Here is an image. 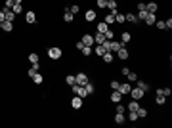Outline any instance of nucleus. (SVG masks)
<instances>
[{
    "label": "nucleus",
    "mask_w": 172,
    "mask_h": 128,
    "mask_svg": "<svg viewBox=\"0 0 172 128\" xmlns=\"http://www.w3.org/2000/svg\"><path fill=\"white\" fill-rule=\"evenodd\" d=\"M61 55H63V52H61V48H59V46H50V48H48V57H50V60H61Z\"/></svg>",
    "instance_id": "nucleus-1"
},
{
    "label": "nucleus",
    "mask_w": 172,
    "mask_h": 128,
    "mask_svg": "<svg viewBox=\"0 0 172 128\" xmlns=\"http://www.w3.org/2000/svg\"><path fill=\"white\" fill-rule=\"evenodd\" d=\"M121 46H122V44H121V42H117V40H105V42H103V48H105L107 52H113V54L119 50V48H121Z\"/></svg>",
    "instance_id": "nucleus-2"
},
{
    "label": "nucleus",
    "mask_w": 172,
    "mask_h": 128,
    "mask_svg": "<svg viewBox=\"0 0 172 128\" xmlns=\"http://www.w3.org/2000/svg\"><path fill=\"white\" fill-rule=\"evenodd\" d=\"M71 90L75 92V96L82 98V100H84V98L88 96V94H86V90H84V86H78V84H73V86H71Z\"/></svg>",
    "instance_id": "nucleus-3"
},
{
    "label": "nucleus",
    "mask_w": 172,
    "mask_h": 128,
    "mask_svg": "<svg viewBox=\"0 0 172 128\" xmlns=\"http://www.w3.org/2000/svg\"><path fill=\"white\" fill-rule=\"evenodd\" d=\"M115 54H117V57L121 61H124V60H128V57H130V52L126 50V48H124V46H121V48H119L117 52H115Z\"/></svg>",
    "instance_id": "nucleus-4"
},
{
    "label": "nucleus",
    "mask_w": 172,
    "mask_h": 128,
    "mask_svg": "<svg viewBox=\"0 0 172 128\" xmlns=\"http://www.w3.org/2000/svg\"><path fill=\"white\" fill-rule=\"evenodd\" d=\"M130 96H132V100H141V98L145 96V92L136 86V88H130Z\"/></svg>",
    "instance_id": "nucleus-5"
},
{
    "label": "nucleus",
    "mask_w": 172,
    "mask_h": 128,
    "mask_svg": "<svg viewBox=\"0 0 172 128\" xmlns=\"http://www.w3.org/2000/svg\"><path fill=\"white\" fill-rule=\"evenodd\" d=\"M75 78H77V84H78V86H84V84L88 82V75H86V73H78V75H75Z\"/></svg>",
    "instance_id": "nucleus-6"
},
{
    "label": "nucleus",
    "mask_w": 172,
    "mask_h": 128,
    "mask_svg": "<svg viewBox=\"0 0 172 128\" xmlns=\"http://www.w3.org/2000/svg\"><path fill=\"white\" fill-rule=\"evenodd\" d=\"M82 44L84 46H94V35H88V33H86V35H82Z\"/></svg>",
    "instance_id": "nucleus-7"
},
{
    "label": "nucleus",
    "mask_w": 172,
    "mask_h": 128,
    "mask_svg": "<svg viewBox=\"0 0 172 128\" xmlns=\"http://www.w3.org/2000/svg\"><path fill=\"white\" fill-rule=\"evenodd\" d=\"M0 31H4V33H12V31H14V23H12V21H4V23H0Z\"/></svg>",
    "instance_id": "nucleus-8"
},
{
    "label": "nucleus",
    "mask_w": 172,
    "mask_h": 128,
    "mask_svg": "<svg viewBox=\"0 0 172 128\" xmlns=\"http://www.w3.org/2000/svg\"><path fill=\"white\" fill-rule=\"evenodd\" d=\"M111 29V25H107L105 21H101V23H98V27H96V31L98 33H101V35H105V33Z\"/></svg>",
    "instance_id": "nucleus-9"
},
{
    "label": "nucleus",
    "mask_w": 172,
    "mask_h": 128,
    "mask_svg": "<svg viewBox=\"0 0 172 128\" xmlns=\"http://www.w3.org/2000/svg\"><path fill=\"white\" fill-rule=\"evenodd\" d=\"M132 40V35L128 31H121V44H128Z\"/></svg>",
    "instance_id": "nucleus-10"
},
{
    "label": "nucleus",
    "mask_w": 172,
    "mask_h": 128,
    "mask_svg": "<svg viewBox=\"0 0 172 128\" xmlns=\"http://www.w3.org/2000/svg\"><path fill=\"white\" fill-rule=\"evenodd\" d=\"M145 10H147L149 14H157V10H159V4H157V2H153V0H151L149 4H145Z\"/></svg>",
    "instance_id": "nucleus-11"
},
{
    "label": "nucleus",
    "mask_w": 172,
    "mask_h": 128,
    "mask_svg": "<svg viewBox=\"0 0 172 128\" xmlns=\"http://www.w3.org/2000/svg\"><path fill=\"white\" fill-rule=\"evenodd\" d=\"M130 84H128V82H122V84H119V88H117V90L119 92H121V94H122V96H124V94H130Z\"/></svg>",
    "instance_id": "nucleus-12"
},
{
    "label": "nucleus",
    "mask_w": 172,
    "mask_h": 128,
    "mask_svg": "<svg viewBox=\"0 0 172 128\" xmlns=\"http://www.w3.org/2000/svg\"><path fill=\"white\" fill-rule=\"evenodd\" d=\"M109 100L113 101V103H119V101L122 100V94L119 90H115V92H111V96H109Z\"/></svg>",
    "instance_id": "nucleus-13"
},
{
    "label": "nucleus",
    "mask_w": 172,
    "mask_h": 128,
    "mask_svg": "<svg viewBox=\"0 0 172 128\" xmlns=\"http://www.w3.org/2000/svg\"><path fill=\"white\" fill-rule=\"evenodd\" d=\"M25 21H27L29 25H33V23L36 21V14H35V12H31V10H29L27 14H25Z\"/></svg>",
    "instance_id": "nucleus-14"
},
{
    "label": "nucleus",
    "mask_w": 172,
    "mask_h": 128,
    "mask_svg": "<svg viewBox=\"0 0 172 128\" xmlns=\"http://www.w3.org/2000/svg\"><path fill=\"white\" fill-rule=\"evenodd\" d=\"M71 107H75V109H80V107H82V98L75 96V98L71 100Z\"/></svg>",
    "instance_id": "nucleus-15"
},
{
    "label": "nucleus",
    "mask_w": 172,
    "mask_h": 128,
    "mask_svg": "<svg viewBox=\"0 0 172 128\" xmlns=\"http://www.w3.org/2000/svg\"><path fill=\"white\" fill-rule=\"evenodd\" d=\"M96 17H98V14H96L94 10H88V12L84 14V19H86V21H96Z\"/></svg>",
    "instance_id": "nucleus-16"
},
{
    "label": "nucleus",
    "mask_w": 172,
    "mask_h": 128,
    "mask_svg": "<svg viewBox=\"0 0 172 128\" xmlns=\"http://www.w3.org/2000/svg\"><path fill=\"white\" fill-rule=\"evenodd\" d=\"M105 40H107V38H105V35H101V33H96L94 35V44H103Z\"/></svg>",
    "instance_id": "nucleus-17"
},
{
    "label": "nucleus",
    "mask_w": 172,
    "mask_h": 128,
    "mask_svg": "<svg viewBox=\"0 0 172 128\" xmlns=\"http://www.w3.org/2000/svg\"><path fill=\"white\" fill-rule=\"evenodd\" d=\"M73 19H75V14H71V12H69V8H65L63 21H65V23H73Z\"/></svg>",
    "instance_id": "nucleus-18"
},
{
    "label": "nucleus",
    "mask_w": 172,
    "mask_h": 128,
    "mask_svg": "<svg viewBox=\"0 0 172 128\" xmlns=\"http://www.w3.org/2000/svg\"><path fill=\"white\" fill-rule=\"evenodd\" d=\"M144 21H145V25H149V27H151V25H155V21H157V15H155V14H147V17H145Z\"/></svg>",
    "instance_id": "nucleus-19"
},
{
    "label": "nucleus",
    "mask_w": 172,
    "mask_h": 128,
    "mask_svg": "<svg viewBox=\"0 0 172 128\" xmlns=\"http://www.w3.org/2000/svg\"><path fill=\"white\" fill-rule=\"evenodd\" d=\"M136 86L138 88H140V90H144V92H149V84H147V82H145V80H140V78H138V80H136Z\"/></svg>",
    "instance_id": "nucleus-20"
},
{
    "label": "nucleus",
    "mask_w": 172,
    "mask_h": 128,
    "mask_svg": "<svg viewBox=\"0 0 172 128\" xmlns=\"http://www.w3.org/2000/svg\"><path fill=\"white\" fill-rule=\"evenodd\" d=\"M84 90H86V94H88V96H92V94L96 92V88H94V84H92L90 80H88V82L84 84Z\"/></svg>",
    "instance_id": "nucleus-21"
},
{
    "label": "nucleus",
    "mask_w": 172,
    "mask_h": 128,
    "mask_svg": "<svg viewBox=\"0 0 172 128\" xmlns=\"http://www.w3.org/2000/svg\"><path fill=\"white\" fill-rule=\"evenodd\" d=\"M155 94H163L164 98H168V96L172 94V90H170V88H157V90H155Z\"/></svg>",
    "instance_id": "nucleus-22"
},
{
    "label": "nucleus",
    "mask_w": 172,
    "mask_h": 128,
    "mask_svg": "<svg viewBox=\"0 0 172 128\" xmlns=\"http://www.w3.org/2000/svg\"><path fill=\"white\" fill-rule=\"evenodd\" d=\"M105 52H107V50L103 48V44H98V46L94 48V54H96V55H100V57H101V55L105 54Z\"/></svg>",
    "instance_id": "nucleus-23"
},
{
    "label": "nucleus",
    "mask_w": 172,
    "mask_h": 128,
    "mask_svg": "<svg viewBox=\"0 0 172 128\" xmlns=\"http://www.w3.org/2000/svg\"><path fill=\"white\" fill-rule=\"evenodd\" d=\"M138 107H140V103H138V100H132L130 103L126 105V109H128V111H138Z\"/></svg>",
    "instance_id": "nucleus-24"
},
{
    "label": "nucleus",
    "mask_w": 172,
    "mask_h": 128,
    "mask_svg": "<svg viewBox=\"0 0 172 128\" xmlns=\"http://www.w3.org/2000/svg\"><path fill=\"white\" fill-rule=\"evenodd\" d=\"M115 122H117V124L126 122V117H124V113H117V115H115Z\"/></svg>",
    "instance_id": "nucleus-25"
},
{
    "label": "nucleus",
    "mask_w": 172,
    "mask_h": 128,
    "mask_svg": "<svg viewBox=\"0 0 172 128\" xmlns=\"http://www.w3.org/2000/svg\"><path fill=\"white\" fill-rule=\"evenodd\" d=\"M136 113H138V119H145V117H147V109H145V107H138V111H136Z\"/></svg>",
    "instance_id": "nucleus-26"
},
{
    "label": "nucleus",
    "mask_w": 172,
    "mask_h": 128,
    "mask_svg": "<svg viewBox=\"0 0 172 128\" xmlns=\"http://www.w3.org/2000/svg\"><path fill=\"white\" fill-rule=\"evenodd\" d=\"M124 21H126L124 14H121V12H115V23H124Z\"/></svg>",
    "instance_id": "nucleus-27"
},
{
    "label": "nucleus",
    "mask_w": 172,
    "mask_h": 128,
    "mask_svg": "<svg viewBox=\"0 0 172 128\" xmlns=\"http://www.w3.org/2000/svg\"><path fill=\"white\" fill-rule=\"evenodd\" d=\"M107 8L111 10V14L117 12V0H107Z\"/></svg>",
    "instance_id": "nucleus-28"
},
{
    "label": "nucleus",
    "mask_w": 172,
    "mask_h": 128,
    "mask_svg": "<svg viewBox=\"0 0 172 128\" xmlns=\"http://www.w3.org/2000/svg\"><path fill=\"white\" fill-rule=\"evenodd\" d=\"M147 14H149V12H147V10H138V21H144L145 17H147Z\"/></svg>",
    "instance_id": "nucleus-29"
},
{
    "label": "nucleus",
    "mask_w": 172,
    "mask_h": 128,
    "mask_svg": "<svg viewBox=\"0 0 172 128\" xmlns=\"http://www.w3.org/2000/svg\"><path fill=\"white\" fill-rule=\"evenodd\" d=\"M155 101H157V105H164V103H166V98H164L163 94H157V96H155Z\"/></svg>",
    "instance_id": "nucleus-30"
},
{
    "label": "nucleus",
    "mask_w": 172,
    "mask_h": 128,
    "mask_svg": "<svg viewBox=\"0 0 172 128\" xmlns=\"http://www.w3.org/2000/svg\"><path fill=\"white\" fill-rule=\"evenodd\" d=\"M12 12H14L15 15L21 14V12H23V6H21V4H17V2H14V6H12Z\"/></svg>",
    "instance_id": "nucleus-31"
},
{
    "label": "nucleus",
    "mask_w": 172,
    "mask_h": 128,
    "mask_svg": "<svg viewBox=\"0 0 172 128\" xmlns=\"http://www.w3.org/2000/svg\"><path fill=\"white\" fill-rule=\"evenodd\" d=\"M101 57H103L105 63H111V61H113V52H105V54L101 55Z\"/></svg>",
    "instance_id": "nucleus-32"
},
{
    "label": "nucleus",
    "mask_w": 172,
    "mask_h": 128,
    "mask_svg": "<svg viewBox=\"0 0 172 128\" xmlns=\"http://www.w3.org/2000/svg\"><path fill=\"white\" fill-rule=\"evenodd\" d=\"M65 82H67L69 86H73V84H77V78H75V75H67V77H65Z\"/></svg>",
    "instance_id": "nucleus-33"
},
{
    "label": "nucleus",
    "mask_w": 172,
    "mask_h": 128,
    "mask_svg": "<svg viewBox=\"0 0 172 128\" xmlns=\"http://www.w3.org/2000/svg\"><path fill=\"white\" fill-rule=\"evenodd\" d=\"M33 82H35V84H42V82H44V77H42L40 73H36L35 77H33Z\"/></svg>",
    "instance_id": "nucleus-34"
},
{
    "label": "nucleus",
    "mask_w": 172,
    "mask_h": 128,
    "mask_svg": "<svg viewBox=\"0 0 172 128\" xmlns=\"http://www.w3.org/2000/svg\"><path fill=\"white\" fill-rule=\"evenodd\" d=\"M80 54L84 55V57H88V55H92V46H84L80 50Z\"/></svg>",
    "instance_id": "nucleus-35"
},
{
    "label": "nucleus",
    "mask_w": 172,
    "mask_h": 128,
    "mask_svg": "<svg viewBox=\"0 0 172 128\" xmlns=\"http://www.w3.org/2000/svg\"><path fill=\"white\" fill-rule=\"evenodd\" d=\"M29 61H31V65L38 63V54H36V52H31V54H29Z\"/></svg>",
    "instance_id": "nucleus-36"
},
{
    "label": "nucleus",
    "mask_w": 172,
    "mask_h": 128,
    "mask_svg": "<svg viewBox=\"0 0 172 128\" xmlns=\"http://www.w3.org/2000/svg\"><path fill=\"white\" fill-rule=\"evenodd\" d=\"M117 12H119V10H117ZM103 21L107 23V25H113V23H115V14H109V15H105V19H103Z\"/></svg>",
    "instance_id": "nucleus-37"
},
{
    "label": "nucleus",
    "mask_w": 172,
    "mask_h": 128,
    "mask_svg": "<svg viewBox=\"0 0 172 128\" xmlns=\"http://www.w3.org/2000/svg\"><path fill=\"white\" fill-rule=\"evenodd\" d=\"M124 17H126V21H130V23H138L136 14H124Z\"/></svg>",
    "instance_id": "nucleus-38"
},
{
    "label": "nucleus",
    "mask_w": 172,
    "mask_h": 128,
    "mask_svg": "<svg viewBox=\"0 0 172 128\" xmlns=\"http://www.w3.org/2000/svg\"><path fill=\"white\" fill-rule=\"evenodd\" d=\"M115 111H117V113H124V111H126V105H122L121 101H119V103H115Z\"/></svg>",
    "instance_id": "nucleus-39"
},
{
    "label": "nucleus",
    "mask_w": 172,
    "mask_h": 128,
    "mask_svg": "<svg viewBox=\"0 0 172 128\" xmlns=\"http://www.w3.org/2000/svg\"><path fill=\"white\" fill-rule=\"evenodd\" d=\"M126 78L130 80V82H136V80H138V73H132V71H130V73L126 75Z\"/></svg>",
    "instance_id": "nucleus-40"
},
{
    "label": "nucleus",
    "mask_w": 172,
    "mask_h": 128,
    "mask_svg": "<svg viewBox=\"0 0 172 128\" xmlns=\"http://www.w3.org/2000/svg\"><path fill=\"white\" fill-rule=\"evenodd\" d=\"M128 120H130V122H136V120H138V113H136V111H130V115H128Z\"/></svg>",
    "instance_id": "nucleus-41"
},
{
    "label": "nucleus",
    "mask_w": 172,
    "mask_h": 128,
    "mask_svg": "<svg viewBox=\"0 0 172 128\" xmlns=\"http://www.w3.org/2000/svg\"><path fill=\"white\" fill-rule=\"evenodd\" d=\"M98 8H107V0H96Z\"/></svg>",
    "instance_id": "nucleus-42"
},
{
    "label": "nucleus",
    "mask_w": 172,
    "mask_h": 128,
    "mask_svg": "<svg viewBox=\"0 0 172 128\" xmlns=\"http://www.w3.org/2000/svg\"><path fill=\"white\" fill-rule=\"evenodd\" d=\"M78 10H80V8H78V4H73L71 8H69V12H71V14H78Z\"/></svg>",
    "instance_id": "nucleus-43"
},
{
    "label": "nucleus",
    "mask_w": 172,
    "mask_h": 128,
    "mask_svg": "<svg viewBox=\"0 0 172 128\" xmlns=\"http://www.w3.org/2000/svg\"><path fill=\"white\" fill-rule=\"evenodd\" d=\"M113 37H115V33L111 31V29H109V31L105 33V38H107V40H113Z\"/></svg>",
    "instance_id": "nucleus-44"
},
{
    "label": "nucleus",
    "mask_w": 172,
    "mask_h": 128,
    "mask_svg": "<svg viewBox=\"0 0 172 128\" xmlns=\"http://www.w3.org/2000/svg\"><path fill=\"white\" fill-rule=\"evenodd\" d=\"M119 84H121L119 80H111V84H109V86H111V90H117V88H119Z\"/></svg>",
    "instance_id": "nucleus-45"
},
{
    "label": "nucleus",
    "mask_w": 172,
    "mask_h": 128,
    "mask_svg": "<svg viewBox=\"0 0 172 128\" xmlns=\"http://www.w3.org/2000/svg\"><path fill=\"white\" fill-rule=\"evenodd\" d=\"M155 25H157V29H161V31L164 29V21H159V19H157V21H155Z\"/></svg>",
    "instance_id": "nucleus-46"
},
{
    "label": "nucleus",
    "mask_w": 172,
    "mask_h": 128,
    "mask_svg": "<svg viewBox=\"0 0 172 128\" xmlns=\"http://www.w3.org/2000/svg\"><path fill=\"white\" fill-rule=\"evenodd\" d=\"M12 6H14V0H6V2H4V8H10V10H12Z\"/></svg>",
    "instance_id": "nucleus-47"
},
{
    "label": "nucleus",
    "mask_w": 172,
    "mask_h": 128,
    "mask_svg": "<svg viewBox=\"0 0 172 128\" xmlns=\"http://www.w3.org/2000/svg\"><path fill=\"white\" fill-rule=\"evenodd\" d=\"M121 73H122V75H124V77H126V75H128V73H130V69H128V67H122V69H121Z\"/></svg>",
    "instance_id": "nucleus-48"
},
{
    "label": "nucleus",
    "mask_w": 172,
    "mask_h": 128,
    "mask_svg": "<svg viewBox=\"0 0 172 128\" xmlns=\"http://www.w3.org/2000/svg\"><path fill=\"white\" fill-rule=\"evenodd\" d=\"M82 48H84V44H82V40H78V42H77V50H78V52H80V50H82Z\"/></svg>",
    "instance_id": "nucleus-49"
},
{
    "label": "nucleus",
    "mask_w": 172,
    "mask_h": 128,
    "mask_svg": "<svg viewBox=\"0 0 172 128\" xmlns=\"http://www.w3.org/2000/svg\"><path fill=\"white\" fill-rule=\"evenodd\" d=\"M14 2H17V4H21V2H23V0H14Z\"/></svg>",
    "instance_id": "nucleus-50"
}]
</instances>
